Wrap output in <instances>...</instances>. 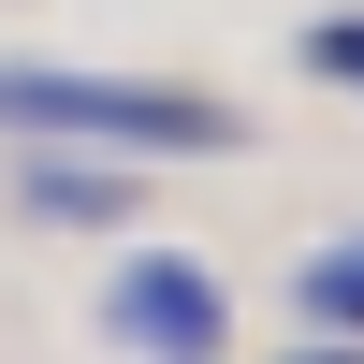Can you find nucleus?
Instances as JSON below:
<instances>
[{
    "label": "nucleus",
    "instance_id": "f257e3e1",
    "mask_svg": "<svg viewBox=\"0 0 364 364\" xmlns=\"http://www.w3.org/2000/svg\"><path fill=\"white\" fill-rule=\"evenodd\" d=\"M0 132L102 146V161H219V146H233V102L146 87V73H0Z\"/></svg>",
    "mask_w": 364,
    "mask_h": 364
},
{
    "label": "nucleus",
    "instance_id": "f03ea898",
    "mask_svg": "<svg viewBox=\"0 0 364 364\" xmlns=\"http://www.w3.org/2000/svg\"><path fill=\"white\" fill-rule=\"evenodd\" d=\"M102 321H117L146 364H219V277H204V262H175V248H132V262H117Z\"/></svg>",
    "mask_w": 364,
    "mask_h": 364
},
{
    "label": "nucleus",
    "instance_id": "7ed1b4c3",
    "mask_svg": "<svg viewBox=\"0 0 364 364\" xmlns=\"http://www.w3.org/2000/svg\"><path fill=\"white\" fill-rule=\"evenodd\" d=\"M29 204H44V219H117V175H87V161H29Z\"/></svg>",
    "mask_w": 364,
    "mask_h": 364
},
{
    "label": "nucleus",
    "instance_id": "20e7f679",
    "mask_svg": "<svg viewBox=\"0 0 364 364\" xmlns=\"http://www.w3.org/2000/svg\"><path fill=\"white\" fill-rule=\"evenodd\" d=\"M306 306H321V321H350V336H364V233H350V248H321V262H306Z\"/></svg>",
    "mask_w": 364,
    "mask_h": 364
},
{
    "label": "nucleus",
    "instance_id": "39448f33",
    "mask_svg": "<svg viewBox=\"0 0 364 364\" xmlns=\"http://www.w3.org/2000/svg\"><path fill=\"white\" fill-rule=\"evenodd\" d=\"M306 58H321L336 87H364V15H321V29H306Z\"/></svg>",
    "mask_w": 364,
    "mask_h": 364
},
{
    "label": "nucleus",
    "instance_id": "423d86ee",
    "mask_svg": "<svg viewBox=\"0 0 364 364\" xmlns=\"http://www.w3.org/2000/svg\"><path fill=\"white\" fill-rule=\"evenodd\" d=\"M306 364H364V350H306Z\"/></svg>",
    "mask_w": 364,
    "mask_h": 364
}]
</instances>
